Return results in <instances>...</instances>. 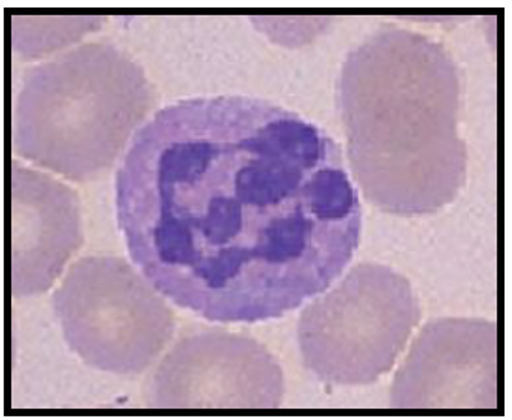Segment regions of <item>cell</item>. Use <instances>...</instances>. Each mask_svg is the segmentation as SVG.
Here are the masks:
<instances>
[{"label": "cell", "instance_id": "cell-1", "mask_svg": "<svg viewBox=\"0 0 512 420\" xmlns=\"http://www.w3.org/2000/svg\"><path fill=\"white\" fill-rule=\"evenodd\" d=\"M117 218L152 284L220 323L282 317L325 293L362 229L340 145L250 96L162 107L119 167Z\"/></svg>", "mask_w": 512, "mask_h": 420}, {"label": "cell", "instance_id": "cell-9", "mask_svg": "<svg viewBox=\"0 0 512 420\" xmlns=\"http://www.w3.org/2000/svg\"><path fill=\"white\" fill-rule=\"evenodd\" d=\"M102 23V17H27L16 14L12 15V42L21 57L36 59L76 42Z\"/></svg>", "mask_w": 512, "mask_h": 420}, {"label": "cell", "instance_id": "cell-4", "mask_svg": "<svg viewBox=\"0 0 512 420\" xmlns=\"http://www.w3.org/2000/svg\"><path fill=\"white\" fill-rule=\"evenodd\" d=\"M421 315L406 276L377 263L355 265L302 310V364L325 383L370 385L391 372Z\"/></svg>", "mask_w": 512, "mask_h": 420}, {"label": "cell", "instance_id": "cell-8", "mask_svg": "<svg viewBox=\"0 0 512 420\" xmlns=\"http://www.w3.org/2000/svg\"><path fill=\"white\" fill-rule=\"evenodd\" d=\"M83 244L76 192L46 173L12 164V297L46 293Z\"/></svg>", "mask_w": 512, "mask_h": 420}, {"label": "cell", "instance_id": "cell-3", "mask_svg": "<svg viewBox=\"0 0 512 420\" xmlns=\"http://www.w3.org/2000/svg\"><path fill=\"white\" fill-rule=\"evenodd\" d=\"M152 105L154 89L134 57L106 42L77 45L23 77L12 147L66 179H96L119 160Z\"/></svg>", "mask_w": 512, "mask_h": 420}, {"label": "cell", "instance_id": "cell-5", "mask_svg": "<svg viewBox=\"0 0 512 420\" xmlns=\"http://www.w3.org/2000/svg\"><path fill=\"white\" fill-rule=\"evenodd\" d=\"M166 295L126 259L89 255L76 261L53 295L66 344L92 368L143 374L175 334Z\"/></svg>", "mask_w": 512, "mask_h": 420}, {"label": "cell", "instance_id": "cell-2", "mask_svg": "<svg viewBox=\"0 0 512 420\" xmlns=\"http://www.w3.org/2000/svg\"><path fill=\"white\" fill-rule=\"evenodd\" d=\"M338 107L353 179L374 207L421 216L460 194L462 75L445 45L383 25L347 55Z\"/></svg>", "mask_w": 512, "mask_h": 420}, {"label": "cell", "instance_id": "cell-7", "mask_svg": "<svg viewBox=\"0 0 512 420\" xmlns=\"http://www.w3.org/2000/svg\"><path fill=\"white\" fill-rule=\"evenodd\" d=\"M394 409L503 411V332L477 317L422 327L391 389Z\"/></svg>", "mask_w": 512, "mask_h": 420}, {"label": "cell", "instance_id": "cell-6", "mask_svg": "<svg viewBox=\"0 0 512 420\" xmlns=\"http://www.w3.org/2000/svg\"><path fill=\"white\" fill-rule=\"evenodd\" d=\"M284 374L256 338L224 329L182 336L145 385L154 409H276Z\"/></svg>", "mask_w": 512, "mask_h": 420}]
</instances>
